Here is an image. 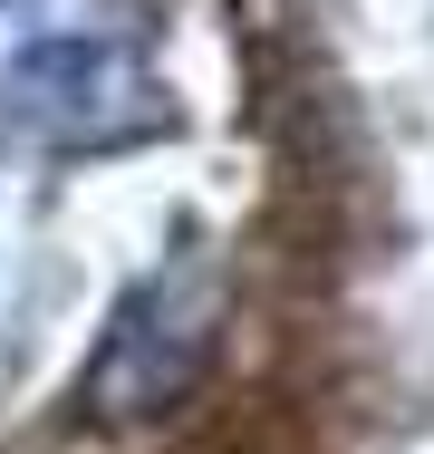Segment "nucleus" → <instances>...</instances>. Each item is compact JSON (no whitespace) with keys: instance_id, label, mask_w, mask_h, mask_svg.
I'll return each instance as SVG.
<instances>
[{"instance_id":"obj_1","label":"nucleus","mask_w":434,"mask_h":454,"mask_svg":"<svg viewBox=\"0 0 434 454\" xmlns=\"http://www.w3.org/2000/svg\"><path fill=\"white\" fill-rule=\"evenodd\" d=\"M0 116L49 145H116L155 126L145 29L116 0H0Z\"/></svg>"},{"instance_id":"obj_2","label":"nucleus","mask_w":434,"mask_h":454,"mask_svg":"<svg viewBox=\"0 0 434 454\" xmlns=\"http://www.w3.org/2000/svg\"><path fill=\"white\" fill-rule=\"evenodd\" d=\"M19 300V242H10V213H0V309Z\"/></svg>"}]
</instances>
